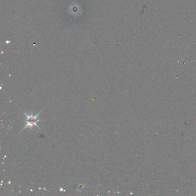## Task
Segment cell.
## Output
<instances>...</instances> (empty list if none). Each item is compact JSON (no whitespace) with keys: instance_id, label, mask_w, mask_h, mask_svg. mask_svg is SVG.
Instances as JSON below:
<instances>
[{"instance_id":"1","label":"cell","mask_w":196,"mask_h":196,"mask_svg":"<svg viewBox=\"0 0 196 196\" xmlns=\"http://www.w3.org/2000/svg\"><path fill=\"white\" fill-rule=\"evenodd\" d=\"M41 112V111H40L38 114H37L36 115H34L32 114V113L31 115H28L27 113H26L25 112H23V113L24 114V115L26 117V119H25V125L23 128L22 130L25 129V128H32L34 126H36L39 129H40V127L39 126V125H37V123L40 122V121H42V120H40V119H38L37 117Z\"/></svg>"}]
</instances>
